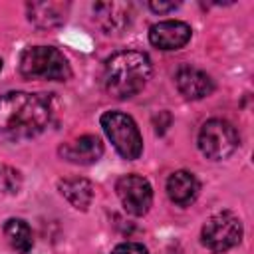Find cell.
<instances>
[{
    "mask_svg": "<svg viewBox=\"0 0 254 254\" xmlns=\"http://www.w3.org/2000/svg\"><path fill=\"white\" fill-rule=\"evenodd\" d=\"M52 119L46 97L28 91H8L0 97V133L14 141L40 135Z\"/></svg>",
    "mask_w": 254,
    "mask_h": 254,
    "instance_id": "cell-1",
    "label": "cell"
},
{
    "mask_svg": "<svg viewBox=\"0 0 254 254\" xmlns=\"http://www.w3.org/2000/svg\"><path fill=\"white\" fill-rule=\"evenodd\" d=\"M151 71L153 65L147 54L137 50H123L107 58L103 69V85L109 95L127 99L147 85Z\"/></svg>",
    "mask_w": 254,
    "mask_h": 254,
    "instance_id": "cell-2",
    "label": "cell"
},
{
    "mask_svg": "<svg viewBox=\"0 0 254 254\" xmlns=\"http://www.w3.org/2000/svg\"><path fill=\"white\" fill-rule=\"evenodd\" d=\"M20 73L28 79L65 81L71 77L67 58L52 46H32L20 56Z\"/></svg>",
    "mask_w": 254,
    "mask_h": 254,
    "instance_id": "cell-3",
    "label": "cell"
},
{
    "mask_svg": "<svg viewBox=\"0 0 254 254\" xmlns=\"http://www.w3.org/2000/svg\"><path fill=\"white\" fill-rule=\"evenodd\" d=\"M101 127L109 137V141L113 143L115 151L123 159L127 161L139 159L143 151V139L133 117L121 111H105L101 115Z\"/></svg>",
    "mask_w": 254,
    "mask_h": 254,
    "instance_id": "cell-4",
    "label": "cell"
},
{
    "mask_svg": "<svg viewBox=\"0 0 254 254\" xmlns=\"http://www.w3.org/2000/svg\"><path fill=\"white\" fill-rule=\"evenodd\" d=\"M238 147V133L226 119H210L200 127L198 149L206 159L222 161Z\"/></svg>",
    "mask_w": 254,
    "mask_h": 254,
    "instance_id": "cell-5",
    "label": "cell"
},
{
    "mask_svg": "<svg viewBox=\"0 0 254 254\" xmlns=\"http://www.w3.org/2000/svg\"><path fill=\"white\" fill-rule=\"evenodd\" d=\"M200 240L212 252H226L242 240V222L232 212H218L204 222Z\"/></svg>",
    "mask_w": 254,
    "mask_h": 254,
    "instance_id": "cell-6",
    "label": "cell"
},
{
    "mask_svg": "<svg viewBox=\"0 0 254 254\" xmlns=\"http://www.w3.org/2000/svg\"><path fill=\"white\" fill-rule=\"evenodd\" d=\"M123 208L133 216H143L153 202V189L147 179L139 175H125L115 185Z\"/></svg>",
    "mask_w": 254,
    "mask_h": 254,
    "instance_id": "cell-7",
    "label": "cell"
},
{
    "mask_svg": "<svg viewBox=\"0 0 254 254\" xmlns=\"http://www.w3.org/2000/svg\"><path fill=\"white\" fill-rule=\"evenodd\" d=\"M190 40V26L181 20H163L149 28V42L159 50H181Z\"/></svg>",
    "mask_w": 254,
    "mask_h": 254,
    "instance_id": "cell-8",
    "label": "cell"
},
{
    "mask_svg": "<svg viewBox=\"0 0 254 254\" xmlns=\"http://www.w3.org/2000/svg\"><path fill=\"white\" fill-rule=\"evenodd\" d=\"M93 18L105 34H121L131 22V4L127 2H95Z\"/></svg>",
    "mask_w": 254,
    "mask_h": 254,
    "instance_id": "cell-9",
    "label": "cell"
},
{
    "mask_svg": "<svg viewBox=\"0 0 254 254\" xmlns=\"http://www.w3.org/2000/svg\"><path fill=\"white\" fill-rule=\"evenodd\" d=\"M60 155L75 165H93L103 155V143L95 135H81L60 147Z\"/></svg>",
    "mask_w": 254,
    "mask_h": 254,
    "instance_id": "cell-10",
    "label": "cell"
},
{
    "mask_svg": "<svg viewBox=\"0 0 254 254\" xmlns=\"http://www.w3.org/2000/svg\"><path fill=\"white\" fill-rule=\"evenodd\" d=\"M175 81H177L179 91L187 99H202V97L210 95L214 89V81L210 79V75L204 73L202 69H196L190 65H183L177 71Z\"/></svg>",
    "mask_w": 254,
    "mask_h": 254,
    "instance_id": "cell-11",
    "label": "cell"
},
{
    "mask_svg": "<svg viewBox=\"0 0 254 254\" xmlns=\"http://www.w3.org/2000/svg\"><path fill=\"white\" fill-rule=\"evenodd\" d=\"M198 190H200V185L196 177L189 171H177L167 181L169 198L181 206H189L190 202H194V198L198 196Z\"/></svg>",
    "mask_w": 254,
    "mask_h": 254,
    "instance_id": "cell-12",
    "label": "cell"
},
{
    "mask_svg": "<svg viewBox=\"0 0 254 254\" xmlns=\"http://www.w3.org/2000/svg\"><path fill=\"white\" fill-rule=\"evenodd\" d=\"M28 20L40 28H56L64 24L69 4L67 2H30Z\"/></svg>",
    "mask_w": 254,
    "mask_h": 254,
    "instance_id": "cell-13",
    "label": "cell"
},
{
    "mask_svg": "<svg viewBox=\"0 0 254 254\" xmlns=\"http://www.w3.org/2000/svg\"><path fill=\"white\" fill-rule=\"evenodd\" d=\"M62 196L77 210H87L91 200H93V185L87 179L81 177H71V179H64L58 185Z\"/></svg>",
    "mask_w": 254,
    "mask_h": 254,
    "instance_id": "cell-14",
    "label": "cell"
},
{
    "mask_svg": "<svg viewBox=\"0 0 254 254\" xmlns=\"http://www.w3.org/2000/svg\"><path fill=\"white\" fill-rule=\"evenodd\" d=\"M4 234H6L8 242H10V246L16 252H20V254H28L32 250V246H34L32 228L22 218H10V220H6Z\"/></svg>",
    "mask_w": 254,
    "mask_h": 254,
    "instance_id": "cell-15",
    "label": "cell"
},
{
    "mask_svg": "<svg viewBox=\"0 0 254 254\" xmlns=\"http://www.w3.org/2000/svg\"><path fill=\"white\" fill-rule=\"evenodd\" d=\"M20 187H22V175L10 165H0V192L16 194Z\"/></svg>",
    "mask_w": 254,
    "mask_h": 254,
    "instance_id": "cell-16",
    "label": "cell"
},
{
    "mask_svg": "<svg viewBox=\"0 0 254 254\" xmlns=\"http://www.w3.org/2000/svg\"><path fill=\"white\" fill-rule=\"evenodd\" d=\"M111 254H149L147 248L139 242H121L113 248Z\"/></svg>",
    "mask_w": 254,
    "mask_h": 254,
    "instance_id": "cell-17",
    "label": "cell"
},
{
    "mask_svg": "<svg viewBox=\"0 0 254 254\" xmlns=\"http://www.w3.org/2000/svg\"><path fill=\"white\" fill-rule=\"evenodd\" d=\"M179 6V2H163V0H151L149 2V8L157 14H165V12H171Z\"/></svg>",
    "mask_w": 254,
    "mask_h": 254,
    "instance_id": "cell-18",
    "label": "cell"
},
{
    "mask_svg": "<svg viewBox=\"0 0 254 254\" xmlns=\"http://www.w3.org/2000/svg\"><path fill=\"white\" fill-rule=\"evenodd\" d=\"M0 69H2V58H0Z\"/></svg>",
    "mask_w": 254,
    "mask_h": 254,
    "instance_id": "cell-19",
    "label": "cell"
}]
</instances>
